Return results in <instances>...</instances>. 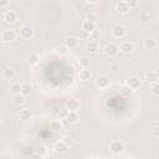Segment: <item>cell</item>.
Wrapping results in <instances>:
<instances>
[{
    "instance_id": "obj_1",
    "label": "cell",
    "mask_w": 159,
    "mask_h": 159,
    "mask_svg": "<svg viewBox=\"0 0 159 159\" xmlns=\"http://www.w3.org/2000/svg\"><path fill=\"white\" fill-rule=\"evenodd\" d=\"M109 150H111V153H113V154H120V153L124 150V145H123V143L119 142V140H113V142H111V144H109Z\"/></svg>"
},
{
    "instance_id": "obj_2",
    "label": "cell",
    "mask_w": 159,
    "mask_h": 159,
    "mask_svg": "<svg viewBox=\"0 0 159 159\" xmlns=\"http://www.w3.org/2000/svg\"><path fill=\"white\" fill-rule=\"evenodd\" d=\"M112 34H113L114 37L122 39V37H124V36L127 35V29H125L124 26H122V25H116V26H113V29H112Z\"/></svg>"
},
{
    "instance_id": "obj_3",
    "label": "cell",
    "mask_w": 159,
    "mask_h": 159,
    "mask_svg": "<svg viewBox=\"0 0 159 159\" xmlns=\"http://www.w3.org/2000/svg\"><path fill=\"white\" fill-rule=\"evenodd\" d=\"M80 107H81V103H80V101L76 99V98H70V99H67V101H66V104H65V108H66L67 111H77V109H80Z\"/></svg>"
},
{
    "instance_id": "obj_4",
    "label": "cell",
    "mask_w": 159,
    "mask_h": 159,
    "mask_svg": "<svg viewBox=\"0 0 159 159\" xmlns=\"http://www.w3.org/2000/svg\"><path fill=\"white\" fill-rule=\"evenodd\" d=\"M118 51H119V47H118L116 43H107V45L104 46V53H106L107 56H109V57L116 56V55L118 53Z\"/></svg>"
},
{
    "instance_id": "obj_5",
    "label": "cell",
    "mask_w": 159,
    "mask_h": 159,
    "mask_svg": "<svg viewBox=\"0 0 159 159\" xmlns=\"http://www.w3.org/2000/svg\"><path fill=\"white\" fill-rule=\"evenodd\" d=\"M2 19H4V21H5L6 24H14V22L17 20V15H16L15 11L9 10V11H6V12L4 14Z\"/></svg>"
},
{
    "instance_id": "obj_6",
    "label": "cell",
    "mask_w": 159,
    "mask_h": 159,
    "mask_svg": "<svg viewBox=\"0 0 159 159\" xmlns=\"http://www.w3.org/2000/svg\"><path fill=\"white\" fill-rule=\"evenodd\" d=\"M15 37H16V34L12 30H5L1 34V40L4 42H11L15 40Z\"/></svg>"
},
{
    "instance_id": "obj_7",
    "label": "cell",
    "mask_w": 159,
    "mask_h": 159,
    "mask_svg": "<svg viewBox=\"0 0 159 159\" xmlns=\"http://www.w3.org/2000/svg\"><path fill=\"white\" fill-rule=\"evenodd\" d=\"M127 84H128L130 88L137 89V88L140 87V80H139V77H137V76H130V77L127 80Z\"/></svg>"
},
{
    "instance_id": "obj_8",
    "label": "cell",
    "mask_w": 159,
    "mask_h": 159,
    "mask_svg": "<svg viewBox=\"0 0 159 159\" xmlns=\"http://www.w3.org/2000/svg\"><path fill=\"white\" fill-rule=\"evenodd\" d=\"M32 116H34V113H32V111L29 109V108H22V109L19 112V118H20L21 120H29V119L32 118Z\"/></svg>"
},
{
    "instance_id": "obj_9",
    "label": "cell",
    "mask_w": 159,
    "mask_h": 159,
    "mask_svg": "<svg viewBox=\"0 0 159 159\" xmlns=\"http://www.w3.org/2000/svg\"><path fill=\"white\" fill-rule=\"evenodd\" d=\"M20 36L22 39H30L34 36V30L30 26H24L20 29Z\"/></svg>"
},
{
    "instance_id": "obj_10",
    "label": "cell",
    "mask_w": 159,
    "mask_h": 159,
    "mask_svg": "<svg viewBox=\"0 0 159 159\" xmlns=\"http://www.w3.org/2000/svg\"><path fill=\"white\" fill-rule=\"evenodd\" d=\"M96 84L99 87V88H107L108 84H109V78L107 76H99L97 80H96Z\"/></svg>"
},
{
    "instance_id": "obj_11",
    "label": "cell",
    "mask_w": 159,
    "mask_h": 159,
    "mask_svg": "<svg viewBox=\"0 0 159 159\" xmlns=\"http://www.w3.org/2000/svg\"><path fill=\"white\" fill-rule=\"evenodd\" d=\"M65 119H66L67 123H76L78 120V114H77L76 111H68Z\"/></svg>"
},
{
    "instance_id": "obj_12",
    "label": "cell",
    "mask_w": 159,
    "mask_h": 159,
    "mask_svg": "<svg viewBox=\"0 0 159 159\" xmlns=\"http://www.w3.org/2000/svg\"><path fill=\"white\" fill-rule=\"evenodd\" d=\"M119 50H120L123 53H130V52L134 50V47H133V43H132V42L125 41V42H123V43L120 45Z\"/></svg>"
},
{
    "instance_id": "obj_13",
    "label": "cell",
    "mask_w": 159,
    "mask_h": 159,
    "mask_svg": "<svg viewBox=\"0 0 159 159\" xmlns=\"http://www.w3.org/2000/svg\"><path fill=\"white\" fill-rule=\"evenodd\" d=\"M77 45H78V40H77L76 37H68V39H66V41H65V46H66L68 50L76 48Z\"/></svg>"
},
{
    "instance_id": "obj_14",
    "label": "cell",
    "mask_w": 159,
    "mask_h": 159,
    "mask_svg": "<svg viewBox=\"0 0 159 159\" xmlns=\"http://www.w3.org/2000/svg\"><path fill=\"white\" fill-rule=\"evenodd\" d=\"M78 77H80V80H81V81H89V80H91V77H92V73H91V71H89V70L83 68V70H81V71H80Z\"/></svg>"
},
{
    "instance_id": "obj_15",
    "label": "cell",
    "mask_w": 159,
    "mask_h": 159,
    "mask_svg": "<svg viewBox=\"0 0 159 159\" xmlns=\"http://www.w3.org/2000/svg\"><path fill=\"white\" fill-rule=\"evenodd\" d=\"M145 80L149 83L158 82V73H157V71H149V72H147L145 73Z\"/></svg>"
},
{
    "instance_id": "obj_16",
    "label": "cell",
    "mask_w": 159,
    "mask_h": 159,
    "mask_svg": "<svg viewBox=\"0 0 159 159\" xmlns=\"http://www.w3.org/2000/svg\"><path fill=\"white\" fill-rule=\"evenodd\" d=\"M67 145L61 140V142H57L56 144H55V152L56 153H58V154H63V153H66L67 152Z\"/></svg>"
},
{
    "instance_id": "obj_17",
    "label": "cell",
    "mask_w": 159,
    "mask_h": 159,
    "mask_svg": "<svg viewBox=\"0 0 159 159\" xmlns=\"http://www.w3.org/2000/svg\"><path fill=\"white\" fill-rule=\"evenodd\" d=\"M31 92H32V86H31L30 83L25 82V83H22V84H21V89H20V93H21L22 96H29Z\"/></svg>"
},
{
    "instance_id": "obj_18",
    "label": "cell",
    "mask_w": 159,
    "mask_h": 159,
    "mask_svg": "<svg viewBox=\"0 0 159 159\" xmlns=\"http://www.w3.org/2000/svg\"><path fill=\"white\" fill-rule=\"evenodd\" d=\"M46 153H47V148H46L45 145L41 144V145H37V147H36L34 157H45Z\"/></svg>"
},
{
    "instance_id": "obj_19",
    "label": "cell",
    "mask_w": 159,
    "mask_h": 159,
    "mask_svg": "<svg viewBox=\"0 0 159 159\" xmlns=\"http://www.w3.org/2000/svg\"><path fill=\"white\" fill-rule=\"evenodd\" d=\"M86 50L89 52V53H96L98 51V43L96 41H91L86 45Z\"/></svg>"
},
{
    "instance_id": "obj_20",
    "label": "cell",
    "mask_w": 159,
    "mask_h": 159,
    "mask_svg": "<svg viewBox=\"0 0 159 159\" xmlns=\"http://www.w3.org/2000/svg\"><path fill=\"white\" fill-rule=\"evenodd\" d=\"M39 60H40V57H39L37 53H30V55L27 56V63H29L30 66L37 65V63H39Z\"/></svg>"
},
{
    "instance_id": "obj_21",
    "label": "cell",
    "mask_w": 159,
    "mask_h": 159,
    "mask_svg": "<svg viewBox=\"0 0 159 159\" xmlns=\"http://www.w3.org/2000/svg\"><path fill=\"white\" fill-rule=\"evenodd\" d=\"M94 29H96V24L94 22H91V21H87V20L82 22V30H84L87 32H91Z\"/></svg>"
},
{
    "instance_id": "obj_22",
    "label": "cell",
    "mask_w": 159,
    "mask_h": 159,
    "mask_svg": "<svg viewBox=\"0 0 159 159\" xmlns=\"http://www.w3.org/2000/svg\"><path fill=\"white\" fill-rule=\"evenodd\" d=\"M133 92H134V89L130 88L128 84H124V86L120 88V94H122L123 97H129V96L133 94Z\"/></svg>"
},
{
    "instance_id": "obj_23",
    "label": "cell",
    "mask_w": 159,
    "mask_h": 159,
    "mask_svg": "<svg viewBox=\"0 0 159 159\" xmlns=\"http://www.w3.org/2000/svg\"><path fill=\"white\" fill-rule=\"evenodd\" d=\"M117 10H118L119 14H127L128 10H129V6L125 4V1H120V2H118V5H117Z\"/></svg>"
},
{
    "instance_id": "obj_24",
    "label": "cell",
    "mask_w": 159,
    "mask_h": 159,
    "mask_svg": "<svg viewBox=\"0 0 159 159\" xmlns=\"http://www.w3.org/2000/svg\"><path fill=\"white\" fill-rule=\"evenodd\" d=\"M155 46H157V41H155L154 39L149 37V39H145V40H144V47H145V48L152 50V48H154Z\"/></svg>"
},
{
    "instance_id": "obj_25",
    "label": "cell",
    "mask_w": 159,
    "mask_h": 159,
    "mask_svg": "<svg viewBox=\"0 0 159 159\" xmlns=\"http://www.w3.org/2000/svg\"><path fill=\"white\" fill-rule=\"evenodd\" d=\"M14 76H15V72H14L12 68H5V70L2 71V77H4L5 80H12Z\"/></svg>"
},
{
    "instance_id": "obj_26",
    "label": "cell",
    "mask_w": 159,
    "mask_h": 159,
    "mask_svg": "<svg viewBox=\"0 0 159 159\" xmlns=\"http://www.w3.org/2000/svg\"><path fill=\"white\" fill-rule=\"evenodd\" d=\"M78 63H80V66H81L82 68H87V67H89V65H91V60H89L87 56H82V57L80 58Z\"/></svg>"
},
{
    "instance_id": "obj_27",
    "label": "cell",
    "mask_w": 159,
    "mask_h": 159,
    "mask_svg": "<svg viewBox=\"0 0 159 159\" xmlns=\"http://www.w3.org/2000/svg\"><path fill=\"white\" fill-rule=\"evenodd\" d=\"M24 97H25V96H22L21 93L15 94V96H14V99H12L14 104H16V106H21V104H24V102H25V98H24Z\"/></svg>"
},
{
    "instance_id": "obj_28",
    "label": "cell",
    "mask_w": 159,
    "mask_h": 159,
    "mask_svg": "<svg viewBox=\"0 0 159 159\" xmlns=\"http://www.w3.org/2000/svg\"><path fill=\"white\" fill-rule=\"evenodd\" d=\"M56 53L58 56H66L68 53V48L65 46V45H61V46H57L56 48Z\"/></svg>"
},
{
    "instance_id": "obj_29",
    "label": "cell",
    "mask_w": 159,
    "mask_h": 159,
    "mask_svg": "<svg viewBox=\"0 0 159 159\" xmlns=\"http://www.w3.org/2000/svg\"><path fill=\"white\" fill-rule=\"evenodd\" d=\"M50 127H51L52 130H61L62 129V123L60 120H53V122H51Z\"/></svg>"
},
{
    "instance_id": "obj_30",
    "label": "cell",
    "mask_w": 159,
    "mask_h": 159,
    "mask_svg": "<svg viewBox=\"0 0 159 159\" xmlns=\"http://www.w3.org/2000/svg\"><path fill=\"white\" fill-rule=\"evenodd\" d=\"M20 89H21V84L20 83H12L11 86H10V91L14 93V94H17V93H20Z\"/></svg>"
},
{
    "instance_id": "obj_31",
    "label": "cell",
    "mask_w": 159,
    "mask_h": 159,
    "mask_svg": "<svg viewBox=\"0 0 159 159\" xmlns=\"http://www.w3.org/2000/svg\"><path fill=\"white\" fill-rule=\"evenodd\" d=\"M149 20H150V16H149L148 12H142V14L139 15V21H140V22L145 24V22H148Z\"/></svg>"
},
{
    "instance_id": "obj_32",
    "label": "cell",
    "mask_w": 159,
    "mask_h": 159,
    "mask_svg": "<svg viewBox=\"0 0 159 159\" xmlns=\"http://www.w3.org/2000/svg\"><path fill=\"white\" fill-rule=\"evenodd\" d=\"M99 36H101V32H99V30H97V29H94V30H92V31L89 32V37H91L92 40H98Z\"/></svg>"
},
{
    "instance_id": "obj_33",
    "label": "cell",
    "mask_w": 159,
    "mask_h": 159,
    "mask_svg": "<svg viewBox=\"0 0 159 159\" xmlns=\"http://www.w3.org/2000/svg\"><path fill=\"white\" fill-rule=\"evenodd\" d=\"M150 91H152V93H153L154 96H158V94H159V84H158V82L152 83V86H150Z\"/></svg>"
},
{
    "instance_id": "obj_34",
    "label": "cell",
    "mask_w": 159,
    "mask_h": 159,
    "mask_svg": "<svg viewBox=\"0 0 159 159\" xmlns=\"http://www.w3.org/2000/svg\"><path fill=\"white\" fill-rule=\"evenodd\" d=\"M86 20L87 21H91V22H97L98 21V16L96 15V14H88L87 16H86Z\"/></svg>"
},
{
    "instance_id": "obj_35",
    "label": "cell",
    "mask_w": 159,
    "mask_h": 159,
    "mask_svg": "<svg viewBox=\"0 0 159 159\" xmlns=\"http://www.w3.org/2000/svg\"><path fill=\"white\" fill-rule=\"evenodd\" d=\"M62 142H63L67 147H71V145L73 144V139H72L70 135H65V137L62 138Z\"/></svg>"
},
{
    "instance_id": "obj_36",
    "label": "cell",
    "mask_w": 159,
    "mask_h": 159,
    "mask_svg": "<svg viewBox=\"0 0 159 159\" xmlns=\"http://www.w3.org/2000/svg\"><path fill=\"white\" fill-rule=\"evenodd\" d=\"M78 37H80V40H86V39L89 37V32H87V31H84V30H80Z\"/></svg>"
},
{
    "instance_id": "obj_37",
    "label": "cell",
    "mask_w": 159,
    "mask_h": 159,
    "mask_svg": "<svg viewBox=\"0 0 159 159\" xmlns=\"http://www.w3.org/2000/svg\"><path fill=\"white\" fill-rule=\"evenodd\" d=\"M125 4L129 6V9L130 7H135L138 5V0H125Z\"/></svg>"
},
{
    "instance_id": "obj_38",
    "label": "cell",
    "mask_w": 159,
    "mask_h": 159,
    "mask_svg": "<svg viewBox=\"0 0 159 159\" xmlns=\"http://www.w3.org/2000/svg\"><path fill=\"white\" fill-rule=\"evenodd\" d=\"M153 135H154L155 138L159 137V127H158V125H155V127L153 128Z\"/></svg>"
},
{
    "instance_id": "obj_39",
    "label": "cell",
    "mask_w": 159,
    "mask_h": 159,
    "mask_svg": "<svg viewBox=\"0 0 159 159\" xmlns=\"http://www.w3.org/2000/svg\"><path fill=\"white\" fill-rule=\"evenodd\" d=\"M9 1L10 0H0V7H5L9 5Z\"/></svg>"
},
{
    "instance_id": "obj_40",
    "label": "cell",
    "mask_w": 159,
    "mask_h": 159,
    "mask_svg": "<svg viewBox=\"0 0 159 159\" xmlns=\"http://www.w3.org/2000/svg\"><path fill=\"white\" fill-rule=\"evenodd\" d=\"M67 112H68V111H67V109L65 108V109H62V111H61V113H60V116L65 118V117H66V114H67Z\"/></svg>"
},
{
    "instance_id": "obj_41",
    "label": "cell",
    "mask_w": 159,
    "mask_h": 159,
    "mask_svg": "<svg viewBox=\"0 0 159 159\" xmlns=\"http://www.w3.org/2000/svg\"><path fill=\"white\" fill-rule=\"evenodd\" d=\"M86 1H87L88 4H96V2L98 1V0H86Z\"/></svg>"
},
{
    "instance_id": "obj_42",
    "label": "cell",
    "mask_w": 159,
    "mask_h": 159,
    "mask_svg": "<svg viewBox=\"0 0 159 159\" xmlns=\"http://www.w3.org/2000/svg\"><path fill=\"white\" fill-rule=\"evenodd\" d=\"M0 122H1V114H0Z\"/></svg>"
}]
</instances>
